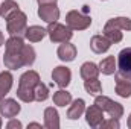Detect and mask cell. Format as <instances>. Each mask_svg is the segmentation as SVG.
Returning a JSON list of instances; mask_svg holds the SVG:
<instances>
[{"instance_id":"obj_1","label":"cell","mask_w":131,"mask_h":129,"mask_svg":"<svg viewBox=\"0 0 131 129\" xmlns=\"http://www.w3.org/2000/svg\"><path fill=\"white\" fill-rule=\"evenodd\" d=\"M40 82V74L34 70H28L26 73L21 74L18 81V88H17V97L25 102L31 103L35 100V87Z\"/></svg>"},{"instance_id":"obj_2","label":"cell","mask_w":131,"mask_h":129,"mask_svg":"<svg viewBox=\"0 0 131 129\" xmlns=\"http://www.w3.org/2000/svg\"><path fill=\"white\" fill-rule=\"evenodd\" d=\"M26 28H28V17L20 9L6 18V31L11 36H25Z\"/></svg>"},{"instance_id":"obj_3","label":"cell","mask_w":131,"mask_h":129,"mask_svg":"<svg viewBox=\"0 0 131 129\" xmlns=\"http://www.w3.org/2000/svg\"><path fill=\"white\" fill-rule=\"evenodd\" d=\"M66 24L72 29V31H84L92 24V17L81 12V11H69L66 15Z\"/></svg>"},{"instance_id":"obj_4","label":"cell","mask_w":131,"mask_h":129,"mask_svg":"<svg viewBox=\"0 0 131 129\" xmlns=\"http://www.w3.org/2000/svg\"><path fill=\"white\" fill-rule=\"evenodd\" d=\"M46 31H47V35H49L52 43H66V41H70L72 36H73L72 29L66 24L58 23V21L49 23Z\"/></svg>"},{"instance_id":"obj_5","label":"cell","mask_w":131,"mask_h":129,"mask_svg":"<svg viewBox=\"0 0 131 129\" xmlns=\"http://www.w3.org/2000/svg\"><path fill=\"white\" fill-rule=\"evenodd\" d=\"M95 105H98L104 112H108L110 117L121 119L124 115V106L119 102H114V100H111L107 96H99L98 94L96 99H95Z\"/></svg>"},{"instance_id":"obj_6","label":"cell","mask_w":131,"mask_h":129,"mask_svg":"<svg viewBox=\"0 0 131 129\" xmlns=\"http://www.w3.org/2000/svg\"><path fill=\"white\" fill-rule=\"evenodd\" d=\"M114 79H116V94L124 99H128L131 96V76H127L121 71L114 73Z\"/></svg>"},{"instance_id":"obj_7","label":"cell","mask_w":131,"mask_h":129,"mask_svg":"<svg viewBox=\"0 0 131 129\" xmlns=\"http://www.w3.org/2000/svg\"><path fill=\"white\" fill-rule=\"evenodd\" d=\"M52 81L60 88H66L70 84V81H72V71H70V68H67L64 65L55 67L53 71H52Z\"/></svg>"},{"instance_id":"obj_8","label":"cell","mask_w":131,"mask_h":129,"mask_svg":"<svg viewBox=\"0 0 131 129\" xmlns=\"http://www.w3.org/2000/svg\"><path fill=\"white\" fill-rule=\"evenodd\" d=\"M85 122L90 128H99L101 123L104 122V111L93 103L90 108L85 109Z\"/></svg>"},{"instance_id":"obj_9","label":"cell","mask_w":131,"mask_h":129,"mask_svg":"<svg viewBox=\"0 0 131 129\" xmlns=\"http://www.w3.org/2000/svg\"><path fill=\"white\" fill-rule=\"evenodd\" d=\"M38 17L46 23H53L60 18V9L57 5H41L38 8Z\"/></svg>"},{"instance_id":"obj_10","label":"cell","mask_w":131,"mask_h":129,"mask_svg":"<svg viewBox=\"0 0 131 129\" xmlns=\"http://www.w3.org/2000/svg\"><path fill=\"white\" fill-rule=\"evenodd\" d=\"M20 109H21V106L14 99H3V100H0V114L3 117H6V119H14L20 112Z\"/></svg>"},{"instance_id":"obj_11","label":"cell","mask_w":131,"mask_h":129,"mask_svg":"<svg viewBox=\"0 0 131 129\" xmlns=\"http://www.w3.org/2000/svg\"><path fill=\"white\" fill-rule=\"evenodd\" d=\"M116 61H117V70L127 76H131V47L122 49Z\"/></svg>"},{"instance_id":"obj_12","label":"cell","mask_w":131,"mask_h":129,"mask_svg":"<svg viewBox=\"0 0 131 129\" xmlns=\"http://www.w3.org/2000/svg\"><path fill=\"white\" fill-rule=\"evenodd\" d=\"M3 62H5V67L9 68V70H18V68L25 67L21 52H6L5 50Z\"/></svg>"},{"instance_id":"obj_13","label":"cell","mask_w":131,"mask_h":129,"mask_svg":"<svg viewBox=\"0 0 131 129\" xmlns=\"http://www.w3.org/2000/svg\"><path fill=\"white\" fill-rule=\"evenodd\" d=\"M111 47V41L105 36V35H95V36H92V40H90V49L95 52V53H105L108 49Z\"/></svg>"},{"instance_id":"obj_14","label":"cell","mask_w":131,"mask_h":129,"mask_svg":"<svg viewBox=\"0 0 131 129\" xmlns=\"http://www.w3.org/2000/svg\"><path fill=\"white\" fill-rule=\"evenodd\" d=\"M57 55H58V58H60L61 61H64V62H72V61L76 58V47H75V44L66 41V43H63V44L58 47Z\"/></svg>"},{"instance_id":"obj_15","label":"cell","mask_w":131,"mask_h":129,"mask_svg":"<svg viewBox=\"0 0 131 129\" xmlns=\"http://www.w3.org/2000/svg\"><path fill=\"white\" fill-rule=\"evenodd\" d=\"M44 126L47 129L60 128V115H58V111L53 106H49V108L44 109Z\"/></svg>"},{"instance_id":"obj_16","label":"cell","mask_w":131,"mask_h":129,"mask_svg":"<svg viewBox=\"0 0 131 129\" xmlns=\"http://www.w3.org/2000/svg\"><path fill=\"white\" fill-rule=\"evenodd\" d=\"M46 35H47V31H46L44 28H41V26H37V24L26 28V31H25V38H26L29 43H38V41H41Z\"/></svg>"},{"instance_id":"obj_17","label":"cell","mask_w":131,"mask_h":129,"mask_svg":"<svg viewBox=\"0 0 131 129\" xmlns=\"http://www.w3.org/2000/svg\"><path fill=\"white\" fill-rule=\"evenodd\" d=\"M84 112H85V102H84V99H76V100L72 102L70 108L67 109V119L78 120Z\"/></svg>"},{"instance_id":"obj_18","label":"cell","mask_w":131,"mask_h":129,"mask_svg":"<svg viewBox=\"0 0 131 129\" xmlns=\"http://www.w3.org/2000/svg\"><path fill=\"white\" fill-rule=\"evenodd\" d=\"M12 82H14V78H12L11 71H2L0 73V100H3L5 96L11 91Z\"/></svg>"},{"instance_id":"obj_19","label":"cell","mask_w":131,"mask_h":129,"mask_svg":"<svg viewBox=\"0 0 131 129\" xmlns=\"http://www.w3.org/2000/svg\"><path fill=\"white\" fill-rule=\"evenodd\" d=\"M98 67H99V71H101L102 74L110 76V74H114V73H116L117 61H116L114 56H107V58H104V59L99 62Z\"/></svg>"},{"instance_id":"obj_20","label":"cell","mask_w":131,"mask_h":129,"mask_svg":"<svg viewBox=\"0 0 131 129\" xmlns=\"http://www.w3.org/2000/svg\"><path fill=\"white\" fill-rule=\"evenodd\" d=\"M104 35L111 41V44H117L124 38V33L121 29H117L116 26H111L108 23H105V26H104Z\"/></svg>"},{"instance_id":"obj_21","label":"cell","mask_w":131,"mask_h":129,"mask_svg":"<svg viewBox=\"0 0 131 129\" xmlns=\"http://www.w3.org/2000/svg\"><path fill=\"white\" fill-rule=\"evenodd\" d=\"M79 74L81 78L85 81V79H92V78H98L99 74V67L95 62H84L79 68Z\"/></svg>"},{"instance_id":"obj_22","label":"cell","mask_w":131,"mask_h":129,"mask_svg":"<svg viewBox=\"0 0 131 129\" xmlns=\"http://www.w3.org/2000/svg\"><path fill=\"white\" fill-rule=\"evenodd\" d=\"M84 88L89 94L92 96H98L102 93V84L98 78H92V79H85L84 81Z\"/></svg>"},{"instance_id":"obj_23","label":"cell","mask_w":131,"mask_h":129,"mask_svg":"<svg viewBox=\"0 0 131 129\" xmlns=\"http://www.w3.org/2000/svg\"><path fill=\"white\" fill-rule=\"evenodd\" d=\"M18 9H20V6H18L17 2H14V0H5V2L0 5V17L6 20L11 14H14V12L18 11Z\"/></svg>"},{"instance_id":"obj_24","label":"cell","mask_w":131,"mask_h":129,"mask_svg":"<svg viewBox=\"0 0 131 129\" xmlns=\"http://www.w3.org/2000/svg\"><path fill=\"white\" fill-rule=\"evenodd\" d=\"M23 47H25V41H23L21 36H11L5 43V50L6 52H21Z\"/></svg>"},{"instance_id":"obj_25","label":"cell","mask_w":131,"mask_h":129,"mask_svg":"<svg viewBox=\"0 0 131 129\" xmlns=\"http://www.w3.org/2000/svg\"><path fill=\"white\" fill-rule=\"evenodd\" d=\"M53 103L57 106H66L72 103V94L66 90H58L53 93Z\"/></svg>"},{"instance_id":"obj_26","label":"cell","mask_w":131,"mask_h":129,"mask_svg":"<svg viewBox=\"0 0 131 129\" xmlns=\"http://www.w3.org/2000/svg\"><path fill=\"white\" fill-rule=\"evenodd\" d=\"M21 56H23V62L25 67H31L35 62V58H37V53H35V49L29 44H25V47L21 49Z\"/></svg>"},{"instance_id":"obj_27","label":"cell","mask_w":131,"mask_h":129,"mask_svg":"<svg viewBox=\"0 0 131 129\" xmlns=\"http://www.w3.org/2000/svg\"><path fill=\"white\" fill-rule=\"evenodd\" d=\"M111 26H116L121 31H131V18L128 17H116V18H110L107 21Z\"/></svg>"},{"instance_id":"obj_28","label":"cell","mask_w":131,"mask_h":129,"mask_svg":"<svg viewBox=\"0 0 131 129\" xmlns=\"http://www.w3.org/2000/svg\"><path fill=\"white\" fill-rule=\"evenodd\" d=\"M47 97H49V88H47V85H44L40 81L35 87V100L37 102H44V100H47Z\"/></svg>"},{"instance_id":"obj_29","label":"cell","mask_w":131,"mask_h":129,"mask_svg":"<svg viewBox=\"0 0 131 129\" xmlns=\"http://www.w3.org/2000/svg\"><path fill=\"white\" fill-rule=\"evenodd\" d=\"M101 129H119L121 128V123H119V119H114V117H110L108 120H104L101 123Z\"/></svg>"},{"instance_id":"obj_30","label":"cell","mask_w":131,"mask_h":129,"mask_svg":"<svg viewBox=\"0 0 131 129\" xmlns=\"http://www.w3.org/2000/svg\"><path fill=\"white\" fill-rule=\"evenodd\" d=\"M6 128L8 129H14V128H17V129H20V128H23V125H21V122H18V120H14V119H11V122L6 125Z\"/></svg>"},{"instance_id":"obj_31","label":"cell","mask_w":131,"mask_h":129,"mask_svg":"<svg viewBox=\"0 0 131 129\" xmlns=\"http://www.w3.org/2000/svg\"><path fill=\"white\" fill-rule=\"evenodd\" d=\"M37 2H38V6H41V5H57L58 0H37Z\"/></svg>"},{"instance_id":"obj_32","label":"cell","mask_w":131,"mask_h":129,"mask_svg":"<svg viewBox=\"0 0 131 129\" xmlns=\"http://www.w3.org/2000/svg\"><path fill=\"white\" fill-rule=\"evenodd\" d=\"M81 12H84V14L90 15V6H89V5H84V6H82V9H81Z\"/></svg>"},{"instance_id":"obj_33","label":"cell","mask_w":131,"mask_h":129,"mask_svg":"<svg viewBox=\"0 0 131 129\" xmlns=\"http://www.w3.org/2000/svg\"><path fill=\"white\" fill-rule=\"evenodd\" d=\"M5 44V36H3V33H2V31H0V47Z\"/></svg>"},{"instance_id":"obj_34","label":"cell","mask_w":131,"mask_h":129,"mask_svg":"<svg viewBox=\"0 0 131 129\" xmlns=\"http://www.w3.org/2000/svg\"><path fill=\"white\" fill-rule=\"evenodd\" d=\"M40 126H41V125H38V123H31V125H29V128H40Z\"/></svg>"},{"instance_id":"obj_35","label":"cell","mask_w":131,"mask_h":129,"mask_svg":"<svg viewBox=\"0 0 131 129\" xmlns=\"http://www.w3.org/2000/svg\"><path fill=\"white\" fill-rule=\"evenodd\" d=\"M127 125H128V128L131 129V114H130V117H128V122H127Z\"/></svg>"},{"instance_id":"obj_36","label":"cell","mask_w":131,"mask_h":129,"mask_svg":"<svg viewBox=\"0 0 131 129\" xmlns=\"http://www.w3.org/2000/svg\"><path fill=\"white\" fill-rule=\"evenodd\" d=\"M0 128H2V117H0Z\"/></svg>"}]
</instances>
